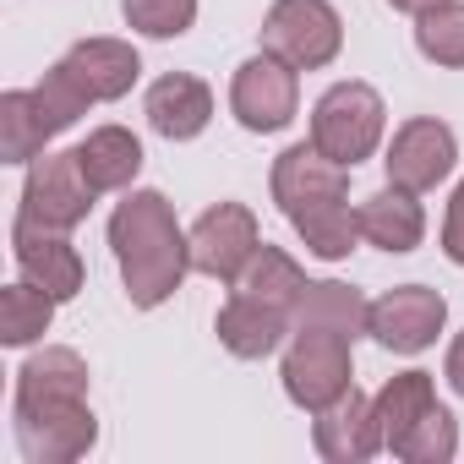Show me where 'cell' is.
<instances>
[{
    "label": "cell",
    "mask_w": 464,
    "mask_h": 464,
    "mask_svg": "<svg viewBox=\"0 0 464 464\" xmlns=\"http://www.w3.org/2000/svg\"><path fill=\"white\" fill-rule=\"evenodd\" d=\"M12 437L28 464H77L99 442L88 404V361L66 344H44L17 366L12 388Z\"/></svg>",
    "instance_id": "cell-1"
},
{
    "label": "cell",
    "mask_w": 464,
    "mask_h": 464,
    "mask_svg": "<svg viewBox=\"0 0 464 464\" xmlns=\"http://www.w3.org/2000/svg\"><path fill=\"white\" fill-rule=\"evenodd\" d=\"M110 252H115L126 301L137 312L164 306L191 274V236L180 229L169 197L153 186L121 191V202L110 213Z\"/></svg>",
    "instance_id": "cell-2"
},
{
    "label": "cell",
    "mask_w": 464,
    "mask_h": 464,
    "mask_svg": "<svg viewBox=\"0 0 464 464\" xmlns=\"http://www.w3.org/2000/svg\"><path fill=\"white\" fill-rule=\"evenodd\" d=\"M268 191L279 202V213L290 218V229L306 241L312 257L323 263H344L361 241V224L350 208V169L323 159L312 142H295L274 159L268 169Z\"/></svg>",
    "instance_id": "cell-3"
},
{
    "label": "cell",
    "mask_w": 464,
    "mask_h": 464,
    "mask_svg": "<svg viewBox=\"0 0 464 464\" xmlns=\"http://www.w3.org/2000/svg\"><path fill=\"white\" fill-rule=\"evenodd\" d=\"M382 131H388V104L372 82H334L317 104H312V148L344 169L366 164L377 148H382Z\"/></svg>",
    "instance_id": "cell-4"
},
{
    "label": "cell",
    "mask_w": 464,
    "mask_h": 464,
    "mask_svg": "<svg viewBox=\"0 0 464 464\" xmlns=\"http://www.w3.org/2000/svg\"><path fill=\"white\" fill-rule=\"evenodd\" d=\"M279 382L295 410H306V415L328 410L339 393L355 388V339L334 334V328H290Z\"/></svg>",
    "instance_id": "cell-5"
},
{
    "label": "cell",
    "mask_w": 464,
    "mask_h": 464,
    "mask_svg": "<svg viewBox=\"0 0 464 464\" xmlns=\"http://www.w3.org/2000/svg\"><path fill=\"white\" fill-rule=\"evenodd\" d=\"M263 50L295 72H323L344 50V17L334 12V0H274L263 17Z\"/></svg>",
    "instance_id": "cell-6"
},
{
    "label": "cell",
    "mask_w": 464,
    "mask_h": 464,
    "mask_svg": "<svg viewBox=\"0 0 464 464\" xmlns=\"http://www.w3.org/2000/svg\"><path fill=\"white\" fill-rule=\"evenodd\" d=\"M229 115H236L252 137H274L301 115V72L268 50L236 66L229 77Z\"/></svg>",
    "instance_id": "cell-7"
},
{
    "label": "cell",
    "mask_w": 464,
    "mask_h": 464,
    "mask_svg": "<svg viewBox=\"0 0 464 464\" xmlns=\"http://www.w3.org/2000/svg\"><path fill=\"white\" fill-rule=\"evenodd\" d=\"M93 180H88V169H82V159H77V148H66V153H39L34 164H28V175H23V202H17V218H28V224H44V229H72L93 213Z\"/></svg>",
    "instance_id": "cell-8"
},
{
    "label": "cell",
    "mask_w": 464,
    "mask_h": 464,
    "mask_svg": "<svg viewBox=\"0 0 464 464\" xmlns=\"http://www.w3.org/2000/svg\"><path fill=\"white\" fill-rule=\"evenodd\" d=\"M186 236H191V274L218 279V285H236L263 246L257 213L246 202H213Z\"/></svg>",
    "instance_id": "cell-9"
},
{
    "label": "cell",
    "mask_w": 464,
    "mask_h": 464,
    "mask_svg": "<svg viewBox=\"0 0 464 464\" xmlns=\"http://www.w3.org/2000/svg\"><path fill=\"white\" fill-rule=\"evenodd\" d=\"M453 164H459V137H453V126L437 121V115L404 121V126L393 131L388 153H382L388 186H404V191H415V197L437 191V186L453 175Z\"/></svg>",
    "instance_id": "cell-10"
},
{
    "label": "cell",
    "mask_w": 464,
    "mask_h": 464,
    "mask_svg": "<svg viewBox=\"0 0 464 464\" xmlns=\"http://www.w3.org/2000/svg\"><path fill=\"white\" fill-rule=\"evenodd\" d=\"M448 328V301L426 285H393L372 301V317H366V334L393 350V355H420L437 344V334Z\"/></svg>",
    "instance_id": "cell-11"
},
{
    "label": "cell",
    "mask_w": 464,
    "mask_h": 464,
    "mask_svg": "<svg viewBox=\"0 0 464 464\" xmlns=\"http://www.w3.org/2000/svg\"><path fill=\"white\" fill-rule=\"evenodd\" d=\"M12 257H17V274L28 285H39L44 295L55 301H72L88 279L77 246L66 241V229H44V224H28V218H12Z\"/></svg>",
    "instance_id": "cell-12"
},
{
    "label": "cell",
    "mask_w": 464,
    "mask_h": 464,
    "mask_svg": "<svg viewBox=\"0 0 464 464\" xmlns=\"http://www.w3.org/2000/svg\"><path fill=\"white\" fill-rule=\"evenodd\" d=\"M312 448L328 464H366L372 453H382V426H377L372 399L361 388H350L328 410H317L312 415Z\"/></svg>",
    "instance_id": "cell-13"
},
{
    "label": "cell",
    "mask_w": 464,
    "mask_h": 464,
    "mask_svg": "<svg viewBox=\"0 0 464 464\" xmlns=\"http://www.w3.org/2000/svg\"><path fill=\"white\" fill-rule=\"evenodd\" d=\"M142 115H148V126H153L164 142H191V137H202L208 121H213V88H208L202 77H191V72H164V77L148 88Z\"/></svg>",
    "instance_id": "cell-14"
},
{
    "label": "cell",
    "mask_w": 464,
    "mask_h": 464,
    "mask_svg": "<svg viewBox=\"0 0 464 464\" xmlns=\"http://www.w3.org/2000/svg\"><path fill=\"white\" fill-rule=\"evenodd\" d=\"M61 66L82 82V93H88L93 104L126 99V93L137 88V77H142V55H137L126 39H77V44L61 55Z\"/></svg>",
    "instance_id": "cell-15"
},
{
    "label": "cell",
    "mask_w": 464,
    "mask_h": 464,
    "mask_svg": "<svg viewBox=\"0 0 464 464\" xmlns=\"http://www.w3.org/2000/svg\"><path fill=\"white\" fill-rule=\"evenodd\" d=\"M355 224H361V241L366 246L393 252V257H404V252H415L426 241V208L404 186H382L366 202H355Z\"/></svg>",
    "instance_id": "cell-16"
},
{
    "label": "cell",
    "mask_w": 464,
    "mask_h": 464,
    "mask_svg": "<svg viewBox=\"0 0 464 464\" xmlns=\"http://www.w3.org/2000/svg\"><path fill=\"white\" fill-rule=\"evenodd\" d=\"M213 334H218V344L236 361H268L290 339V312H274L263 301H246V295L229 290V301L213 317Z\"/></svg>",
    "instance_id": "cell-17"
},
{
    "label": "cell",
    "mask_w": 464,
    "mask_h": 464,
    "mask_svg": "<svg viewBox=\"0 0 464 464\" xmlns=\"http://www.w3.org/2000/svg\"><path fill=\"white\" fill-rule=\"evenodd\" d=\"M61 137L50 104L39 99V88H12L0 93V159L6 164H34L39 153H50V142Z\"/></svg>",
    "instance_id": "cell-18"
},
{
    "label": "cell",
    "mask_w": 464,
    "mask_h": 464,
    "mask_svg": "<svg viewBox=\"0 0 464 464\" xmlns=\"http://www.w3.org/2000/svg\"><path fill=\"white\" fill-rule=\"evenodd\" d=\"M77 159L93 180V191H131V180L142 175V142L137 131L126 126H93L82 142H77Z\"/></svg>",
    "instance_id": "cell-19"
},
{
    "label": "cell",
    "mask_w": 464,
    "mask_h": 464,
    "mask_svg": "<svg viewBox=\"0 0 464 464\" xmlns=\"http://www.w3.org/2000/svg\"><path fill=\"white\" fill-rule=\"evenodd\" d=\"M306 274H301V263L290 257V252H279V246H257V257L246 263V274L229 285L236 295H246V301H263V306H274V312H290V323H295V306H301V295H306Z\"/></svg>",
    "instance_id": "cell-20"
},
{
    "label": "cell",
    "mask_w": 464,
    "mask_h": 464,
    "mask_svg": "<svg viewBox=\"0 0 464 464\" xmlns=\"http://www.w3.org/2000/svg\"><path fill=\"white\" fill-rule=\"evenodd\" d=\"M366 317H372V301L344 285V279H312L301 306H295V323L290 328H334V334H350L361 339L366 334Z\"/></svg>",
    "instance_id": "cell-21"
},
{
    "label": "cell",
    "mask_w": 464,
    "mask_h": 464,
    "mask_svg": "<svg viewBox=\"0 0 464 464\" xmlns=\"http://www.w3.org/2000/svg\"><path fill=\"white\" fill-rule=\"evenodd\" d=\"M437 404V382H431V372H420V366H410V372H399V377H388L377 393H372V410H377V426H382V448L393 453V442L426 415Z\"/></svg>",
    "instance_id": "cell-22"
},
{
    "label": "cell",
    "mask_w": 464,
    "mask_h": 464,
    "mask_svg": "<svg viewBox=\"0 0 464 464\" xmlns=\"http://www.w3.org/2000/svg\"><path fill=\"white\" fill-rule=\"evenodd\" d=\"M55 295H44L39 285H28V279H17V285H6L0 290V344L6 350H28V344H39L44 334H50V323H55Z\"/></svg>",
    "instance_id": "cell-23"
},
{
    "label": "cell",
    "mask_w": 464,
    "mask_h": 464,
    "mask_svg": "<svg viewBox=\"0 0 464 464\" xmlns=\"http://www.w3.org/2000/svg\"><path fill=\"white\" fill-rule=\"evenodd\" d=\"M415 50L431 66L464 72V0H437L415 17Z\"/></svg>",
    "instance_id": "cell-24"
},
{
    "label": "cell",
    "mask_w": 464,
    "mask_h": 464,
    "mask_svg": "<svg viewBox=\"0 0 464 464\" xmlns=\"http://www.w3.org/2000/svg\"><path fill=\"white\" fill-rule=\"evenodd\" d=\"M459 453V420L448 415V404H431L399 442H393V459L404 464H448Z\"/></svg>",
    "instance_id": "cell-25"
},
{
    "label": "cell",
    "mask_w": 464,
    "mask_h": 464,
    "mask_svg": "<svg viewBox=\"0 0 464 464\" xmlns=\"http://www.w3.org/2000/svg\"><path fill=\"white\" fill-rule=\"evenodd\" d=\"M121 17L142 39H180L197 23V0H121Z\"/></svg>",
    "instance_id": "cell-26"
},
{
    "label": "cell",
    "mask_w": 464,
    "mask_h": 464,
    "mask_svg": "<svg viewBox=\"0 0 464 464\" xmlns=\"http://www.w3.org/2000/svg\"><path fill=\"white\" fill-rule=\"evenodd\" d=\"M442 257H448L453 268H464V180L453 186L448 213H442Z\"/></svg>",
    "instance_id": "cell-27"
},
{
    "label": "cell",
    "mask_w": 464,
    "mask_h": 464,
    "mask_svg": "<svg viewBox=\"0 0 464 464\" xmlns=\"http://www.w3.org/2000/svg\"><path fill=\"white\" fill-rule=\"evenodd\" d=\"M442 377H448V388L464 399V334H453V344H448V355H442Z\"/></svg>",
    "instance_id": "cell-28"
},
{
    "label": "cell",
    "mask_w": 464,
    "mask_h": 464,
    "mask_svg": "<svg viewBox=\"0 0 464 464\" xmlns=\"http://www.w3.org/2000/svg\"><path fill=\"white\" fill-rule=\"evenodd\" d=\"M388 6H393V12H404V17H420L426 6H437V0H388Z\"/></svg>",
    "instance_id": "cell-29"
}]
</instances>
